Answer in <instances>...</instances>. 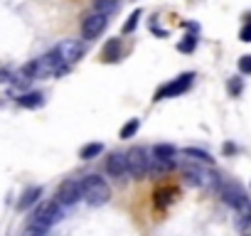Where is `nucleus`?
<instances>
[{"mask_svg":"<svg viewBox=\"0 0 251 236\" xmlns=\"http://www.w3.org/2000/svg\"><path fill=\"white\" fill-rule=\"evenodd\" d=\"M239 40H241V42H251V25H249V23L241 27V32H239Z\"/></svg>","mask_w":251,"mask_h":236,"instance_id":"obj_25","label":"nucleus"},{"mask_svg":"<svg viewBox=\"0 0 251 236\" xmlns=\"http://www.w3.org/2000/svg\"><path fill=\"white\" fill-rule=\"evenodd\" d=\"M141 15H143V10H133V15H131L128 20H126V23H123L121 32H123V35H128V32H133V30L138 27V20H141Z\"/></svg>","mask_w":251,"mask_h":236,"instance_id":"obj_22","label":"nucleus"},{"mask_svg":"<svg viewBox=\"0 0 251 236\" xmlns=\"http://www.w3.org/2000/svg\"><path fill=\"white\" fill-rule=\"evenodd\" d=\"M182 153H185V158H187V160L200 163V165H212V160H214L212 155H207L204 150H197V148H185Z\"/></svg>","mask_w":251,"mask_h":236,"instance_id":"obj_16","label":"nucleus"},{"mask_svg":"<svg viewBox=\"0 0 251 236\" xmlns=\"http://www.w3.org/2000/svg\"><path fill=\"white\" fill-rule=\"evenodd\" d=\"M106 170L111 177H123V175H128L126 172V155L123 153H113L108 160H106Z\"/></svg>","mask_w":251,"mask_h":236,"instance_id":"obj_11","label":"nucleus"},{"mask_svg":"<svg viewBox=\"0 0 251 236\" xmlns=\"http://www.w3.org/2000/svg\"><path fill=\"white\" fill-rule=\"evenodd\" d=\"M32 64H35V76H57V74H64L67 71V64L59 59V54L54 49L47 52L45 57L35 59Z\"/></svg>","mask_w":251,"mask_h":236,"instance_id":"obj_5","label":"nucleus"},{"mask_svg":"<svg viewBox=\"0 0 251 236\" xmlns=\"http://www.w3.org/2000/svg\"><path fill=\"white\" fill-rule=\"evenodd\" d=\"M18 103H20L23 108H40V106L45 103V96H42L40 91H35V94H25V96L18 98Z\"/></svg>","mask_w":251,"mask_h":236,"instance_id":"obj_17","label":"nucleus"},{"mask_svg":"<svg viewBox=\"0 0 251 236\" xmlns=\"http://www.w3.org/2000/svg\"><path fill=\"white\" fill-rule=\"evenodd\" d=\"M118 0H94V13H101V15H113L118 10Z\"/></svg>","mask_w":251,"mask_h":236,"instance_id":"obj_18","label":"nucleus"},{"mask_svg":"<svg viewBox=\"0 0 251 236\" xmlns=\"http://www.w3.org/2000/svg\"><path fill=\"white\" fill-rule=\"evenodd\" d=\"M126 172L133 175L136 180H143L148 175V150L146 148H133L126 155Z\"/></svg>","mask_w":251,"mask_h":236,"instance_id":"obj_6","label":"nucleus"},{"mask_svg":"<svg viewBox=\"0 0 251 236\" xmlns=\"http://www.w3.org/2000/svg\"><path fill=\"white\" fill-rule=\"evenodd\" d=\"M175 197H177V189H173V187H160V189L153 192V204H155L158 209H165V207L173 204Z\"/></svg>","mask_w":251,"mask_h":236,"instance_id":"obj_12","label":"nucleus"},{"mask_svg":"<svg viewBox=\"0 0 251 236\" xmlns=\"http://www.w3.org/2000/svg\"><path fill=\"white\" fill-rule=\"evenodd\" d=\"M195 49H197V37L195 35H187V37H182V42H177V52H182V54H190Z\"/></svg>","mask_w":251,"mask_h":236,"instance_id":"obj_21","label":"nucleus"},{"mask_svg":"<svg viewBox=\"0 0 251 236\" xmlns=\"http://www.w3.org/2000/svg\"><path fill=\"white\" fill-rule=\"evenodd\" d=\"M138 128H141V118H131V121H128V123H126V126L121 128V138H123V141L133 138V136L138 133Z\"/></svg>","mask_w":251,"mask_h":236,"instance_id":"obj_20","label":"nucleus"},{"mask_svg":"<svg viewBox=\"0 0 251 236\" xmlns=\"http://www.w3.org/2000/svg\"><path fill=\"white\" fill-rule=\"evenodd\" d=\"M239 71H241V74H249V71H251V57H249V54H244V57L239 59Z\"/></svg>","mask_w":251,"mask_h":236,"instance_id":"obj_24","label":"nucleus"},{"mask_svg":"<svg viewBox=\"0 0 251 236\" xmlns=\"http://www.w3.org/2000/svg\"><path fill=\"white\" fill-rule=\"evenodd\" d=\"M54 52L59 54V59H62L64 64H74V62L84 54V45L76 42V40H64V42H59V45L54 47Z\"/></svg>","mask_w":251,"mask_h":236,"instance_id":"obj_10","label":"nucleus"},{"mask_svg":"<svg viewBox=\"0 0 251 236\" xmlns=\"http://www.w3.org/2000/svg\"><path fill=\"white\" fill-rule=\"evenodd\" d=\"M241 89H244L241 79H239V76H231V81H229V91H231L234 96H239V94H241Z\"/></svg>","mask_w":251,"mask_h":236,"instance_id":"obj_23","label":"nucleus"},{"mask_svg":"<svg viewBox=\"0 0 251 236\" xmlns=\"http://www.w3.org/2000/svg\"><path fill=\"white\" fill-rule=\"evenodd\" d=\"M106 25H108V15H101V13L86 15L84 23H81V35H84V40H96V37L106 30Z\"/></svg>","mask_w":251,"mask_h":236,"instance_id":"obj_9","label":"nucleus"},{"mask_svg":"<svg viewBox=\"0 0 251 236\" xmlns=\"http://www.w3.org/2000/svg\"><path fill=\"white\" fill-rule=\"evenodd\" d=\"M219 194H222L224 204H229L231 209H239L241 214H249V197H246V189L239 182L219 185Z\"/></svg>","mask_w":251,"mask_h":236,"instance_id":"obj_3","label":"nucleus"},{"mask_svg":"<svg viewBox=\"0 0 251 236\" xmlns=\"http://www.w3.org/2000/svg\"><path fill=\"white\" fill-rule=\"evenodd\" d=\"M62 209H59V204L57 202H50V204H42V207H37L35 209V214H32V219H30V226H37V229H42V231H50V226L52 224H57V221H62Z\"/></svg>","mask_w":251,"mask_h":236,"instance_id":"obj_4","label":"nucleus"},{"mask_svg":"<svg viewBox=\"0 0 251 236\" xmlns=\"http://www.w3.org/2000/svg\"><path fill=\"white\" fill-rule=\"evenodd\" d=\"M231 153H236V145H231V143H224V155H231Z\"/></svg>","mask_w":251,"mask_h":236,"instance_id":"obj_26","label":"nucleus"},{"mask_svg":"<svg viewBox=\"0 0 251 236\" xmlns=\"http://www.w3.org/2000/svg\"><path fill=\"white\" fill-rule=\"evenodd\" d=\"M101 150H103V145H101V143H86V145L79 150V158H81V160H94Z\"/></svg>","mask_w":251,"mask_h":236,"instance_id":"obj_19","label":"nucleus"},{"mask_svg":"<svg viewBox=\"0 0 251 236\" xmlns=\"http://www.w3.org/2000/svg\"><path fill=\"white\" fill-rule=\"evenodd\" d=\"M182 175L187 177V182H192V185L200 187V189H217V187H219L217 175L209 172L207 165H200V163H192V160H190L187 165H182Z\"/></svg>","mask_w":251,"mask_h":236,"instance_id":"obj_2","label":"nucleus"},{"mask_svg":"<svg viewBox=\"0 0 251 236\" xmlns=\"http://www.w3.org/2000/svg\"><path fill=\"white\" fill-rule=\"evenodd\" d=\"M192 79H195V74H180L177 79H173L170 84H165V86H160L158 89V94H155V101H163V98H173V96H180V94H185L190 86H192Z\"/></svg>","mask_w":251,"mask_h":236,"instance_id":"obj_7","label":"nucleus"},{"mask_svg":"<svg viewBox=\"0 0 251 236\" xmlns=\"http://www.w3.org/2000/svg\"><path fill=\"white\" fill-rule=\"evenodd\" d=\"M81 199V185L76 180H64L57 189V204L59 207H74Z\"/></svg>","mask_w":251,"mask_h":236,"instance_id":"obj_8","label":"nucleus"},{"mask_svg":"<svg viewBox=\"0 0 251 236\" xmlns=\"http://www.w3.org/2000/svg\"><path fill=\"white\" fill-rule=\"evenodd\" d=\"M79 185H81V197L91 207H101V204H106L111 199V189H108L106 180L99 177V175H86Z\"/></svg>","mask_w":251,"mask_h":236,"instance_id":"obj_1","label":"nucleus"},{"mask_svg":"<svg viewBox=\"0 0 251 236\" xmlns=\"http://www.w3.org/2000/svg\"><path fill=\"white\" fill-rule=\"evenodd\" d=\"M40 197H42V187H30V189H25L23 197L18 199V209H20V212H27L30 207L37 204Z\"/></svg>","mask_w":251,"mask_h":236,"instance_id":"obj_13","label":"nucleus"},{"mask_svg":"<svg viewBox=\"0 0 251 236\" xmlns=\"http://www.w3.org/2000/svg\"><path fill=\"white\" fill-rule=\"evenodd\" d=\"M153 158H160V160H175V155H177V148L175 145H170V143H160V145H155L153 148V153H151Z\"/></svg>","mask_w":251,"mask_h":236,"instance_id":"obj_15","label":"nucleus"},{"mask_svg":"<svg viewBox=\"0 0 251 236\" xmlns=\"http://www.w3.org/2000/svg\"><path fill=\"white\" fill-rule=\"evenodd\" d=\"M118 57H121V40L113 37V40L106 42V47H103V52H101V59H103V62H116Z\"/></svg>","mask_w":251,"mask_h":236,"instance_id":"obj_14","label":"nucleus"},{"mask_svg":"<svg viewBox=\"0 0 251 236\" xmlns=\"http://www.w3.org/2000/svg\"><path fill=\"white\" fill-rule=\"evenodd\" d=\"M8 79H10V74H8V71H0V84L8 81Z\"/></svg>","mask_w":251,"mask_h":236,"instance_id":"obj_27","label":"nucleus"}]
</instances>
